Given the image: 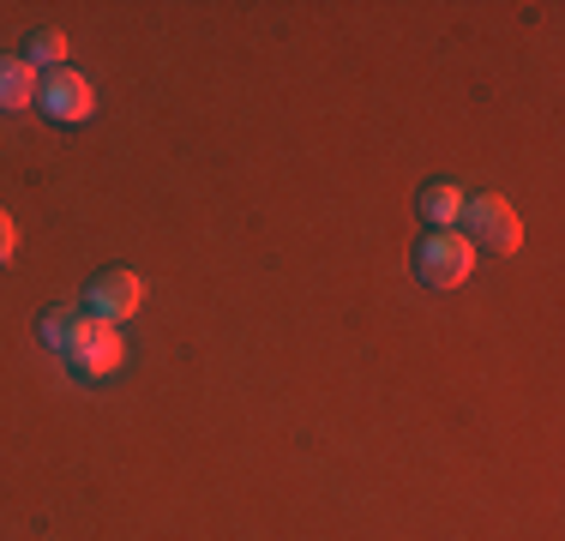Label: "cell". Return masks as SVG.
Here are the masks:
<instances>
[{"label":"cell","instance_id":"6da1fadb","mask_svg":"<svg viewBox=\"0 0 565 541\" xmlns=\"http://www.w3.org/2000/svg\"><path fill=\"white\" fill-rule=\"evenodd\" d=\"M469 270H476V241L463 229H434L415 247V277L427 289H457V283H469Z\"/></svg>","mask_w":565,"mask_h":541},{"label":"cell","instance_id":"7a4b0ae2","mask_svg":"<svg viewBox=\"0 0 565 541\" xmlns=\"http://www.w3.org/2000/svg\"><path fill=\"white\" fill-rule=\"evenodd\" d=\"M120 361H127V343H120V325H97L85 319L73 337V349H66V368L73 379H85V385H97V379H109Z\"/></svg>","mask_w":565,"mask_h":541},{"label":"cell","instance_id":"3957f363","mask_svg":"<svg viewBox=\"0 0 565 541\" xmlns=\"http://www.w3.org/2000/svg\"><path fill=\"white\" fill-rule=\"evenodd\" d=\"M463 223H469V241H476V247H488V253H518V241H523L518 211H511L500 193L463 199Z\"/></svg>","mask_w":565,"mask_h":541},{"label":"cell","instance_id":"277c9868","mask_svg":"<svg viewBox=\"0 0 565 541\" xmlns=\"http://www.w3.org/2000/svg\"><path fill=\"white\" fill-rule=\"evenodd\" d=\"M36 108H43L49 120H61V127H78V120L97 115V91H90L85 73L61 66V73H49L43 85H36Z\"/></svg>","mask_w":565,"mask_h":541},{"label":"cell","instance_id":"5b68a950","mask_svg":"<svg viewBox=\"0 0 565 541\" xmlns=\"http://www.w3.org/2000/svg\"><path fill=\"white\" fill-rule=\"evenodd\" d=\"M139 307H145L139 270H103V277L85 289V319H97V325H127Z\"/></svg>","mask_w":565,"mask_h":541},{"label":"cell","instance_id":"8992f818","mask_svg":"<svg viewBox=\"0 0 565 541\" xmlns=\"http://www.w3.org/2000/svg\"><path fill=\"white\" fill-rule=\"evenodd\" d=\"M36 66L24 54H0V108H36Z\"/></svg>","mask_w":565,"mask_h":541},{"label":"cell","instance_id":"52a82bcc","mask_svg":"<svg viewBox=\"0 0 565 541\" xmlns=\"http://www.w3.org/2000/svg\"><path fill=\"white\" fill-rule=\"evenodd\" d=\"M422 216H427L434 229H457V223H463V187L434 181V187L422 193Z\"/></svg>","mask_w":565,"mask_h":541},{"label":"cell","instance_id":"ba28073f","mask_svg":"<svg viewBox=\"0 0 565 541\" xmlns=\"http://www.w3.org/2000/svg\"><path fill=\"white\" fill-rule=\"evenodd\" d=\"M78 325H85V314H78V307H55V314H43V325H36V331H43V343L55 349V356H66V349H73V337H78Z\"/></svg>","mask_w":565,"mask_h":541},{"label":"cell","instance_id":"9c48e42d","mask_svg":"<svg viewBox=\"0 0 565 541\" xmlns=\"http://www.w3.org/2000/svg\"><path fill=\"white\" fill-rule=\"evenodd\" d=\"M24 61H31V66H49V73H61V61H66V36H61V31H36L31 43H24Z\"/></svg>","mask_w":565,"mask_h":541},{"label":"cell","instance_id":"30bf717a","mask_svg":"<svg viewBox=\"0 0 565 541\" xmlns=\"http://www.w3.org/2000/svg\"><path fill=\"white\" fill-rule=\"evenodd\" d=\"M12 247H19V229H12V216L0 211V265H12Z\"/></svg>","mask_w":565,"mask_h":541}]
</instances>
